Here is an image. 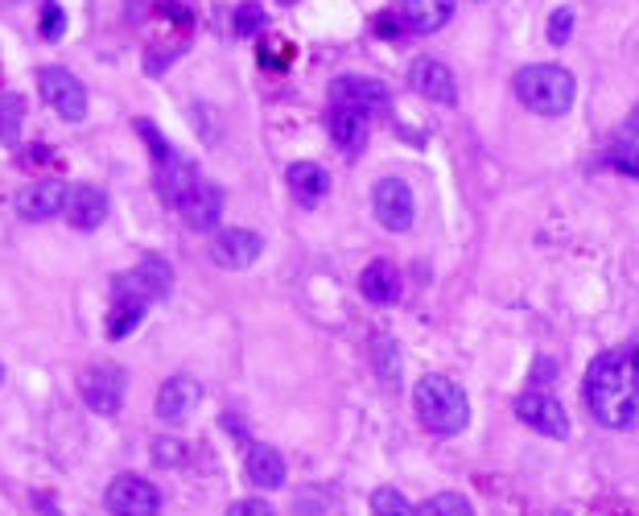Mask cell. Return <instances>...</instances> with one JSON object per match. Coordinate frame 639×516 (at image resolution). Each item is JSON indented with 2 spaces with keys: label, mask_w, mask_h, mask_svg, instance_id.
Listing matches in <instances>:
<instances>
[{
  "label": "cell",
  "mask_w": 639,
  "mask_h": 516,
  "mask_svg": "<svg viewBox=\"0 0 639 516\" xmlns=\"http://www.w3.org/2000/svg\"><path fill=\"white\" fill-rule=\"evenodd\" d=\"M372 211L388 232H408L413 227V191L405 178H379L372 191Z\"/></svg>",
  "instance_id": "ba28073f"
},
{
  "label": "cell",
  "mask_w": 639,
  "mask_h": 516,
  "mask_svg": "<svg viewBox=\"0 0 639 516\" xmlns=\"http://www.w3.org/2000/svg\"><path fill=\"white\" fill-rule=\"evenodd\" d=\"M149 310V297L136 294L129 285V277L116 281V294H112V310H108V340H129L132 331L141 326Z\"/></svg>",
  "instance_id": "5bb4252c"
},
{
  "label": "cell",
  "mask_w": 639,
  "mask_h": 516,
  "mask_svg": "<svg viewBox=\"0 0 639 516\" xmlns=\"http://www.w3.org/2000/svg\"><path fill=\"white\" fill-rule=\"evenodd\" d=\"M285 62H293V50H285V45H264V67H285Z\"/></svg>",
  "instance_id": "836d02e7"
},
{
  "label": "cell",
  "mask_w": 639,
  "mask_h": 516,
  "mask_svg": "<svg viewBox=\"0 0 639 516\" xmlns=\"http://www.w3.org/2000/svg\"><path fill=\"white\" fill-rule=\"evenodd\" d=\"M569 33H574V9H557V13L549 17V42L566 45Z\"/></svg>",
  "instance_id": "1f68e13d"
},
{
  "label": "cell",
  "mask_w": 639,
  "mask_h": 516,
  "mask_svg": "<svg viewBox=\"0 0 639 516\" xmlns=\"http://www.w3.org/2000/svg\"><path fill=\"white\" fill-rule=\"evenodd\" d=\"M285 182H290L293 199L302 206L322 203L326 191H331V174H326L318 162H293L290 170H285Z\"/></svg>",
  "instance_id": "44dd1931"
},
{
  "label": "cell",
  "mask_w": 639,
  "mask_h": 516,
  "mask_svg": "<svg viewBox=\"0 0 639 516\" xmlns=\"http://www.w3.org/2000/svg\"><path fill=\"white\" fill-rule=\"evenodd\" d=\"M326 133L338 145L343 158H359L367 145V133H372V117L364 112H347V108H331L326 112Z\"/></svg>",
  "instance_id": "2e32d148"
},
{
  "label": "cell",
  "mask_w": 639,
  "mask_h": 516,
  "mask_svg": "<svg viewBox=\"0 0 639 516\" xmlns=\"http://www.w3.org/2000/svg\"><path fill=\"white\" fill-rule=\"evenodd\" d=\"M79 397L88 401L91 413L100 417H116L124 405V372L116 364H91L79 372Z\"/></svg>",
  "instance_id": "8992f818"
},
{
  "label": "cell",
  "mask_w": 639,
  "mask_h": 516,
  "mask_svg": "<svg viewBox=\"0 0 639 516\" xmlns=\"http://www.w3.org/2000/svg\"><path fill=\"white\" fill-rule=\"evenodd\" d=\"M178 215L186 220L190 232H211L219 223V215H223V186L211 182V178H199L186 199L178 203Z\"/></svg>",
  "instance_id": "7c38bea8"
},
{
  "label": "cell",
  "mask_w": 639,
  "mask_h": 516,
  "mask_svg": "<svg viewBox=\"0 0 639 516\" xmlns=\"http://www.w3.org/2000/svg\"><path fill=\"white\" fill-rule=\"evenodd\" d=\"M38 33H42L45 42H59L62 33H67V13H62L59 0H42V21H38Z\"/></svg>",
  "instance_id": "f1b7e54d"
},
{
  "label": "cell",
  "mask_w": 639,
  "mask_h": 516,
  "mask_svg": "<svg viewBox=\"0 0 639 516\" xmlns=\"http://www.w3.org/2000/svg\"><path fill=\"white\" fill-rule=\"evenodd\" d=\"M581 401L607 429H639V331L590 364Z\"/></svg>",
  "instance_id": "6da1fadb"
},
{
  "label": "cell",
  "mask_w": 639,
  "mask_h": 516,
  "mask_svg": "<svg viewBox=\"0 0 639 516\" xmlns=\"http://www.w3.org/2000/svg\"><path fill=\"white\" fill-rule=\"evenodd\" d=\"M627 133L639 136V103H636V108H631V117H627Z\"/></svg>",
  "instance_id": "d590c367"
},
{
  "label": "cell",
  "mask_w": 639,
  "mask_h": 516,
  "mask_svg": "<svg viewBox=\"0 0 639 516\" xmlns=\"http://www.w3.org/2000/svg\"><path fill=\"white\" fill-rule=\"evenodd\" d=\"M281 4H293V0H281Z\"/></svg>",
  "instance_id": "f35d334b"
},
{
  "label": "cell",
  "mask_w": 639,
  "mask_h": 516,
  "mask_svg": "<svg viewBox=\"0 0 639 516\" xmlns=\"http://www.w3.org/2000/svg\"><path fill=\"white\" fill-rule=\"evenodd\" d=\"M136 133H141V141H145L149 153H153V170H158V165H165L178 153V149L170 145V141H165L158 129H153V120H136Z\"/></svg>",
  "instance_id": "4316f807"
},
{
  "label": "cell",
  "mask_w": 639,
  "mask_h": 516,
  "mask_svg": "<svg viewBox=\"0 0 639 516\" xmlns=\"http://www.w3.org/2000/svg\"><path fill=\"white\" fill-rule=\"evenodd\" d=\"M38 88H42V100L59 112L62 120H88V88L79 83V74H71L67 67H42L38 71Z\"/></svg>",
  "instance_id": "277c9868"
},
{
  "label": "cell",
  "mask_w": 639,
  "mask_h": 516,
  "mask_svg": "<svg viewBox=\"0 0 639 516\" xmlns=\"http://www.w3.org/2000/svg\"><path fill=\"white\" fill-rule=\"evenodd\" d=\"M153 178H158V194H161V203H170L178 211V203L190 194V186L199 182V165L190 162L186 153H174L165 165H158L153 170Z\"/></svg>",
  "instance_id": "d6986e66"
},
{
  "label": "cell",
  "mask_w": 639,
  "mask_h": 516,
  "mask_svg": "<svg viewBox=\"0 0 639 516\" xmlns=\"http://www.w3.org/2000/svg\"><path fill=\"white\" fill-rule=\"evenodd\" d=\"M153 451H158V463H182V455H178L182 443H158Z\"/></svg>",
  "instance_id": "e575fe53"
},
{
  "label": "cell",
  "mask_w": 639,
  "mask_h": 516,
  "mask_svg": "<svg viewBox=\"0 0 639 516\" xmlns=\"http://www.w3.org/2000/svg\"><path fill=\"white\" fill-rule=\"evenodd\" d=\"M103 504H108L112 516H158L161 492L149 484L145 475H116L103 492Z\"/></svg>",
  "instance_id": "52a82bcc"
},
{
  "label": "cell",
  "mask_w": 639,
  "mask_h": 516,
  "mask_svg": "<svg viewBox=\"0 0 639 516\" xmlns=\"http://www.w3.org/2000/svg\"><path fill=\"white\" fill-rule=\"evenodd\" d=\"M425 516H475V508L463 492H437L434 500L425 504Z\"/></svg>",
  "instance_id": "484cf974"
},
{
  "label": "cell",
  "mask_w": 639,
  "mask_h": 516,
  "mask_svg": "<svg viewBox=\"0 0 639 516\" xmlns=\"http://www.w3.org/2000/svg\"><path fill=\"white\" fill-rule=\"evenodd\" d=\"M129 285L136 294H145L149 302H161V297L174 290V269H170V261H161V256H145V261L129 273Z\"/></svg>",
  "instance_id": "7402d4cb"
},
{
  "label": "cell",
  "mask_w": 639,
  "mask_h": 516,
  "mask_svg": "<svg viewBox=\"0 0 639 516\" xmlns=\"http://www.w3.org/2000/svg\"><path fill=\"white\" fill-rule=\"evenodd\" d=\"M264 252V240L256 232H247V227H223L215 240H211V261L219 269H252L261 261Z\"/></svg>",
  "instance_id": "8fae6325"
},
{
  "label": "cell",
  "mask_w": 639,
  "mask_h": 516,
  "mask_svg": "<svg viewBox=\"0 0 639 516\" xmlns=\"http://www.w3.org/2000/svg\"><path fill=\"white\" fill-rule=\"evenodd\" d=\"M244 472L256 487L276 492V487H285V455L273 451V446H252V451H247Z\"/></svg>",
  "instance_id": "603a6c76"
},
{
  "label": "cell",
  "mask_w": 639,
  "mask_h": 516,
  "mask_svg": "<svg viewBox=\"0 0 639 516\" xmlns=\"http://www.w3.org/2000/svg\"><path fill=\"white\" fill-rule=\"evenodd\" d=\"M331 108H347V112H364V117H384L393 108V95L379 79L367 74H338L331 83Z\"/></svg>",
  "instance_id": "5b68a950"
},
{
  "label": "cell",
  "mask_w": 639,
  "mask_h": 516,
  "mask_svg": "<svg viewBox=\"0 0 639 516\" xmlns=\"http://www.w3.org/2000/svg\"><path fill=\"white\" fill-rule=\"evenodd\" d=\"M62 215H67V223L79 227V232H95V227L108 220V194H103L100 186H91V182H74V186H67Z\"/></svg>",
  "instance_id": "4fadbf2b"
},
{
  "label": "cell",
  "mask_w": 639,
  "mask_h": 516,
  "mask_svg": "<svg viewBox=\"0 0 639 516\" xmlns=\"http://www.w3.org/2000/svg\"><path fill=\"white\" fill-rule=\"evenodd\" d=\"M516 95L528 112H537L545 120H557L566 117L574 100H578V79L566 71V67H557V62H537V67H524L516 74Z\"/></svg>",
  "instance_id": "3957f363"
},
{
  "label": "cell",
  "mask_w": 639,
  "mask_h": 516,
  "mask_svg": "<svg viewBox=\"0 0 639 516\" xmlns=\"http://www.w3.org/2000/svg\"><path fill=\"white\" fill-rule=\"evenodd\" d=\"M62 206H67V186L62 182H30L26 191L17 194V215L30 223H42L50 215H59Z\"/></svg>",
  "instance_id": "e0dca14e"
},
{
  "label": "cell",
  "mask_w": 639,
  "mask_h": 516,
  "mask_svg": "<svg viewBox=\"0 0 639 516\" xmlns=\"http://www.w3.org/2000/svg\"><path fill=\"white\" fill-rule=\"evenodd\" d=\"M359 294L372 302V306H393L400 302V269L393 261H372V265L359 273Z\"/></svg>",
  "instance_id": "ffe728a7"
},
{
  "label": "cell",
  "mask_w": 639,
  "mask_h": 516,
  "mask_svg": "<svg viewBox=\"0 0 639 516\" xmlns=\"http://www.w3.org/2000/svg\"><path fill=\"white\" fill-rule=\"evenodd\" d=\"M0 384H4V364H0Z\"/></svg>",
  "instance_id": "74e56055"
},
{
  "label": "cell",
  "mask_w": 639,
  "mask_h": 516,
  "mask_svg": "<svg viewBox=\"0 0 639 516\" xmlns=\"http://www.w3.org/2000/svg\"><path fill=\"white\" fill-rule=\"evenodd\" d=\"M607 165L610 170H619V174H627V178H639V145L619 141V145L607 153Z\"/></svg>",
  "instance_id": "4dcf8cb0"
},
{
  "label": "cell",
  "mask_w": 639,
  "mask_h": 516,
  "mask_svg": "<svg viewBox=\"0 0 639 516\" xmlns=\"http://www.w3.org/2000/svg\"><path fill=\"white\" fill-rule=\"evenodd\" d=\"M0 4H26V0H0Z\"/></svg>",
  "instance_id": "8d00e7d4"
},
{
  "label": "cell",
  "mask_w": 639,
  "mask_h": 516,
  "mask_svg": "<svg viewBox=\"0 0 639 516\" xmlns=\"http://www.w3.org/2000/svg\"><path fill=\"white\" fill-rule=\"evenodd\" d=\"M408 88L422 91L425 100L434 103H458V83H454V71L446 62L437 59H417L408 67Z\"/></svg>",
  "instance_id": "9a60e30c"
},
{
  "label": "cell",
  "mask_w": 639,
  "mask_h": 516,
  "mask_svg": "<svg viewBox=\"0 0 639 516\" xmlns=\"http://www.w3.org/2000/svg\"><path fill=\"white\" fill-rule=\"evenodd\" d=\"M413 409H417V422H422L429 434H437V438H454V434H463L466 422H470L466 388L454 384L450 376H442V372H429V376L417 381V388H413Z\"/></svg>",
  "instance_id": "7a4b0ae2"
},
{
  "label": "cell",
  "mask_w": 639,
  "mask_h": 516,
  "mask_svg": "<svg viewBox=\"0 0 639 516\" xmlns=\"http://www.w3.org/2000/svg\"><path fill=\"white\" fill-rule=\"evenodd\" d=\"M227 516H276V508L268 500H256V496H244L227 508Z\"/></svg>",
  "instance_id": "d6a6232c"
},
{
  "label": "cell",
  "mask_w": 639,
  "mask_h": 516,
  "mask_svg": "<svg viewBox=\"0 0 639 516\" xmlns=\"http://www.w3.org/2000/svg\"><path fill=\"white\" fill-rule=\"evenodd\" d=\"M372 352H376L379 376H384L388 384L400 381V355H396V343L393 340H376V343H372Z\"/></svg>",
  "instance_id": "f546056e"
},
{
  "label": "cell",
  "mask_w": 639,
  "mask_h": 516,
  "mask_svg": "<svg viewBox=\"0 0 639 516\" xmlns=\"http://www.w3.org/2000/svg\"><path fill=\"white\" fill-rule=\"evenodd\" d=\"M372 513L376 516H417V508H413L396 487H376V492H372Z\"/></svg>",
  "instance_id": "d4e9b609"
},
{
  "label": "cell",
  "mask_w": 639,
  "mask_h": 516,
  "mask_svg": "<svg viewBox=\"0 0 639 516\" xmlns=\"http://www.w3.org/2000/svg\"><path fill=\"white\" fill-rule=\"evenodd\" d=\"M516 417L524 426L537 429V434H545V438H566L569 434V417L561 409V401H552L549 393H537V388L516 397Z\"/></svg>",
  "instance_id": "30bf717a"
},
{
  "label": "cell",
  "mask_w": 639,
  "mask_h": 516,
  "mask_svg": "<svg viewBox=\"0 0 639 516\" xmlns=\"http://www.w3.org/2000/svg\"><path fill=\"white\" fill-rule=\"evenodd\" d=\"M203 405V384L194 381V376H186V372H178V376H170V381L161 384L158 393V417L165 422V426H186L190 413Z\"/></svg>",
  "instance_id": "9c48e42d"
},
{
  "label": "cell",
  "mask_w": 639,
  "mask_h": 516,
  "mask_svg": "<svg viewBox=\"0 0 639 516\" xmlns=\"http://www.w3.org/2000/svg\"><path fill=\"white\" fill-rule=\"evenodd\" d=\"M454 17V0H400L396 21L408 33H437Z\"/></svg>",
  "instance_id": "ac0fdd59"
},
{
  "label": "cell",
  "mask_w": 639,
  "mask_h": 516,
  "mask_svg": "<svg viewBox=\"0 0 639 516\" xmlns=\"http://www.w3.org/2000/svg\"><path fill=\"white\" fill-rule=\"evenodd\" d=\"M21 129H26V95L4 91L0 95V141L13 149L21 141Z\"/></svg>",
  "instance_id": "cb8c5ba5"
},
{
  "label": "cell",
  "mask_w": 639,
  "mask_h": 516,
  "mask_svg": "<svg viewBox=\"0 0 639 516\" xmlns=\"http://www.w3.org/2000/svg\"><path fill=\"white\" fill-rule=\"evenodd\" d=\"M232 30H235V38H256V33L264 30V9L256 4V0H247V4L235 9Z\"/></svg>",
  "instance_id": "83f0119b"
}]
</instances>
